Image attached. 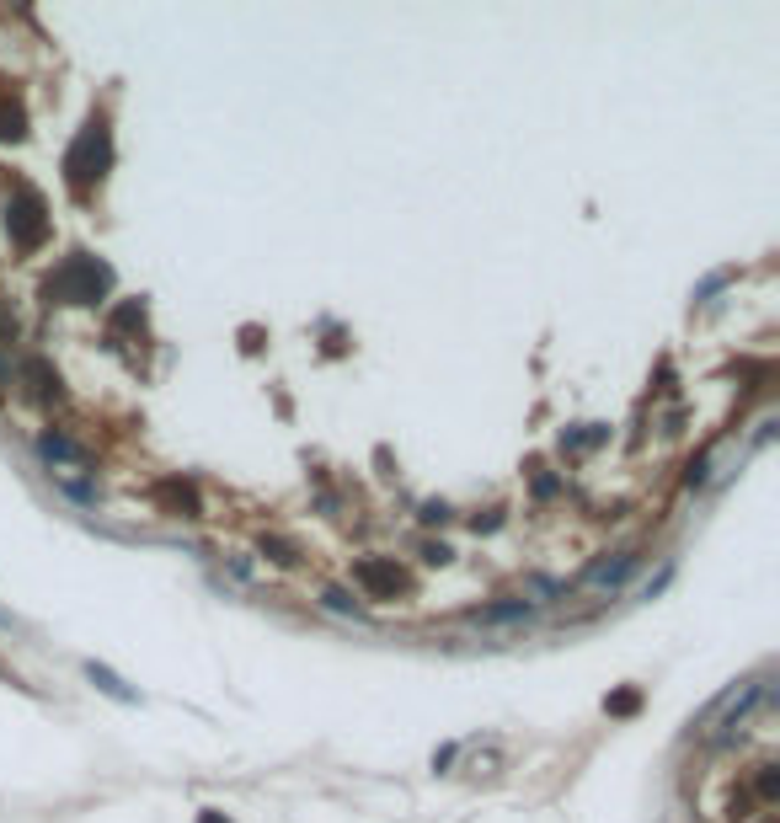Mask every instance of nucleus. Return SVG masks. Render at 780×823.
<instances>
[{
  "mask_svg": "<svg viewBox=\"0 0 780 823\" xmlns=\"http://www.w3.org/2000/svg\"><path fill=\"white\" fill-rule=\"evenodd\" d=\"M86 679H91V685H97L102 695H113V701H123V706H134V701H139V695H134L129 685H123V679H118L113 669H97V663H86Z\"/></svg>",
  "mask_w": 780,
  "mask_h": 823,
  "instance_id": "1a4fd4ad",
  "label": "nucleus"
},
{
  "mask_svg": "<svg viewBox=\"0 0 780 823\" xmlns=\"http://www.w3.org/2000/svg\"><path fill=\"white\" fill-rule=\"evenodd\" d=\"M27 134V118L17 102H0V139H22Z\"/></svg>",
  "mask_w": 780,
  "mask_h": 823,
  "instance_id": "9d476101",
  "label": "nucleus"
},
{
  "mask_svg": "<svg viewBox=\"0 0 780 823\" xmlns=\"http://www.w3.org/2000/svg\"><path fill=\"white\" fill-rule=\"evenodd\" d=\"M107 284H113L107 262L75 252V257H65V268L49 278V289H43V294H49V305H54V300H65V305H97V294H102Z\"/></svg>",
  "mask_w": 780,
  "mask_h": 823,
  "instance_id": "f257e3e1",
  "label": "nucleus"
},
{
  "mask_svg": "<svg viewBox=\"0 0 780 823\" xmlns=\"http://www.w3.org/2000/svg\"><path fill=\"white\" fill-rule=\"evenodd\" d=\"M38 455L54 465L49 476H75V471H91V455H86V449L70 439V433H59V428H43V433H38Z\"/></svg>",
  "mask_w": 780,
  "mask_h": 823,
  "instance_id": "20e7f679",
  "label": "nucleus"
},
{
  "mask_svg": "<svg viewBox=\"0 0 780 823\" xmlns=\"http://www.w3.org/2000/svg\"><path fill=\"white\" fill-rule=\"evenodd\" d=\"M754 786H759V802L770 807L775 797H780V786H775V765H759V775H754Z\"/></svg>",
  "mask_w": 780,
  "mask_h": 823,
  "instance_id": "f8f14e48",
  "label": "nucleus"
},
{
  "mask_svg": "<svg viewBox=\"0 0 780 823\" xmlns=\"http://www.w3.org/2000/svg\"><path fill=\"white\" fill-rule=\"evenodd\" d=\"M198 823H230L225 813H198Z\"/></svg>",
  "mask_w": 780,
  "mask_h": 823,
  "instance_id": "f3484780",
  "label": "nucleus"
},
{
  "mask_svg": "<svg viewBox=\"0 0 780 823\" xmlns=\"http://www.w3.org/2000/svg\"><path fill=\"white\" fill-rule=\"evenodd\" d=\"M444 519H449L444 503H423V524H444Z\"/></svg>",
  "mask_w": 780,
  "mask_h": 823,
  "instance_id": "dca6fc26",
  "label": "nucleus"
},
{
  "mask_svg": "<svg viewBox=\"0 0 780 823\" xmlns=\"http://www.w3.org/2000/svg\"><path fill=\"white\" fill-rule=\"evenodd\" d=\"M423 562H433V567H444V562H455V551H449V546H444V540H439V546H423Z\"/></svg>",
  "mask_w": 780,
  "mask_h": 823,
  "instance_id": "2eb2a0df",
  "label": "nucleus"
},
{
  "mask_svg": "<svg viewBox=\"0 0 780 823\" xmlns=\"http://www.w3.org/2000/svg\"><path fill=\"white\" fill-rule=\"evenodd\" d=\"M529 615H535V604H529V599H497V604H481V610H476L481 626H524Z\"/></svg>",
  "mask_w": 780,
  "mask_h": 823,
  "instance_id": "0eeeda50",
  "label": "nucleus"
},
{
  "mask_svg": "<svg viewBox=\"0 0 780 823\" xmlns=\"http://www.w3.org/2000/svg\"><path fill=\"white\" fill-rule=\"evenodd\" d=\"M321 604H326V610H332V615H364V610H358V604H353V594H342V588H321Z\"/></svg>",
  "mask_w": 780,
  "mask_h": 823,
  "instance_id": "9b49d317",
  "label": "nucleus"
},
{
  "mask_svg": "<svg viewBox=\"0 0 780 823\" xmlns=\"http://www.w3.org/2000/svg\"><path fill=\"white\" fill-rule=\"evenodd\" d=\"M636 567H642V551H620V556H610V562H594V567H588V572H583V588H620Z\"/></svg>",
  "mask_w": 780,
  "mask_h": 823,
  "instance_id": "423d86ee",
  "label": "nucleus"
},
{
  "mask_svg": "<svg viewBox=\"0 0 780 823\" xmlns=\"http://www.w3.org/2000/svg\"><path fill=\"white\" fill-rule=\"evenodd\" d=\"M706 476H711V460L700 455V460L690 465V476H684V487H690V492H695V487H706Z\"/></svg>",
  "mask_w": 780,
  "mask_h": 823,
  "instance_id": "4468645a",
  "label": "nucleus"
},
{
  "mask_svg": "<svg viewBox=\"0 0 780 823\" xmlns=\"http://www.w3.org/2000/svg\"><path fill=\"white\" fill-rule=\"evenodd\" d=\"M6 236L17 252H38L43 241H49V209H43V193L33 188H17L6 204Z\"/></svg>",
  "mask_w": 780,
  "mask_h": 823,
  "instance_id": "f03ea898",
  "label": "nucleus"
},
{
  "mask_svg": "<svg viewBox=\"0 0 780 823\" xmlns=\"http://www.w3.org/2000/svg\"><path fill=\"white\" fill-rule=\"evenodd\" d=\"M102 166H107V123L91 118L86 129H81V139L70 145V155H65L70 188H75V193H86V182H91V177H102Z\"/></svg>",
  "mask_w": 780,
  "mask_h": 823,
  "instance_id": "7ed1b4c3",
  "label": "nucleus"
},
{
  "mask_svg": "<svg viewBox=\"0 0 780 823\" xmlns=\"http://www.w3.org/2000/svg\"><path fill=\"white\" fill-rule=\"evenodd\" d=\"M22 380H33L27 391H33L38 401H59V396H65V391H59V375H54L43 359H27V364H22Z\"/></svg>",
  "mask_w": 780,
  "mask_h": 823,
  "instance_id": "6e6552de",
  "label": "nucleus"
},
{
  "mask_svg": "<svg viewBox=\"0 0 780 823\" xmlns=\"http://www.w3.org/2000/svg\"><path fill=\"white\" fill-rule=\"evenodd\" d=\"M353 583L364 588L369 599H396L401 588H407V578L396 572V562H380V556H364V562H353Z\"/></svg>",
  "mask_w": 780,
  "mask_h": 823,
  "instance_id": "39448f33",
  "label": "nucleus"
},
{
  "mask_svg": "<svg viewBox=\"0 0 780 823\" xmlns=\"http://www.w3.org/2000/svg\"><path fill=\"white\" fill-rule=\"evenodd\" d=\"M604 706H610L615 717H631V711L642 706V695H636V690H620V695H610V701H604Z\"/></svg>",
  "mask_w": 780,
  "mask_h": 823,
  "instance_id": "ddd939ff",
  "label": "nucleus"
}]
</instances>
